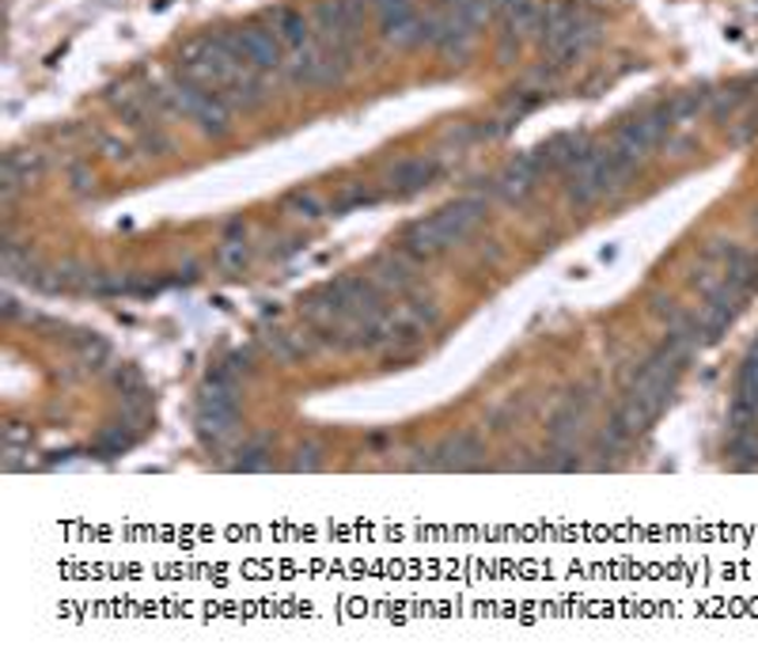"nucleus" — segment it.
I'll return each instance as SVG.
<instances>
[{
	"label": "nucleus",
	"mask_w": 758,
	"mask_h": 664,
	"mask_svg": "<svg viewBox=\"0 0 758 664\" xmlns=\"http://www.w3.org/2000/svg\"><path fill=\"white\" fill-rule=\"evenodd\" d=\"M637 163L626 160L622 152L611 149V145H596L591 149V156L580 168L569 171V182H566V198L572 201V206H596L599 198H607V194L622 190L626 179L634 175Z\"/></svg>",
	"instance_id": "nucleus-1"
},
{
	"label": "nucleus",
	"mask_w": 758,
	"mask_h": 664,
	"mask_svg": "<svg viewBox=\"0 0 758 664\" xmlns=\"http://www.w3.org/2000/svg\"><path fill=\"white\" fill-rule=\"evenodd\" d=\"M353 58H357L353 46H330V42L316 39V42L303 46V50L292 53L289 77L296 80V85H311V88L338 85V80L353 69Z\"/></svg>",
	"instance_id": "nucleus-2"
},
{
	"label": "nucleus",
	"mask_w": 758,
	"mask_h": 664,
	"mask_svg": "<svg viewBox=\"0 0 758 664\" xmlns=\"http://www.w3.org/2000/svg\"><path fill=\"white\" fill-rule=\"evenodd\" d=\"M671 126H675V122L668 118V110H664V107L641 110V115L626 118V122L615 129V137H611V149H618V152H622L626 160L641 163L645 156H649L652 149H660V145L668 141Z\"/></svg>",
	"instance_id": "nucleus-3"
},
{
	"label": "nucleus",
	"mask_w": 758,
	"mask_h": 664,
	"mask_svg": "<svg viewBox=\"0 0 758 664\" xmlns=\"http://www.w3.org/2000/svg\"><path fill=\"white\" fill-rule=\"evenodd\" d=\"M225 34V42L232 46V50L243 58L251 69L258 72H277L285 69V46L281 39L270 31V27H258V23H247V27H232V31H220Z\"/></svg>",
	"instance_id": "nucleus-4"
},
{
	"label": "nucleus",
	"mask_w": 758,
	"mask_h": 664,
	"mask_svg": "<svg viewBox=\"0 0 758 664\" xmlns=\"http://www.w3.org/2000/svg\"><path fill=\"white\" fill-rule=\"evenodd\" d=\"M372 8L383 42L399 46V50L421 46V12L413 0H372Z\"/></svg>",
	"instance_id": "nucleus-5"
},
{
	"label": "nucleus",
	"mask_w": 758,
	"mask_h": 664,
	"mask_svg": "<svg viewBox=\"0 0 758 664\" xmlns=\"http://www.w3.org/2000/svg\"><path fill=\"white\" fill-rule=\"evenodd\" d=\"M368 278L379 293H387V297H406V293L418 285V258L406 255L402 247L391 255H379L372 262V270H368Z\"/></svg>",
	"instance_id": "nucleus-6"
},
{
	"label": "nucleus",
	"mask_w": 758,
	"mask_h": 664,
	"mask_svg": "<svg viewBox=\"0 0 758 664\" xmlns=\"http://www.w3.org/2000/svg\"><path fill=\"white\" fill-rule=\"evenodd\" d=\"M482 217H486V201L478 198V194H470V198H456L451 206L437 209L429 220L451 239V247H456V244H463L478 225H482Z\"/></svg>",
	"instance_id": "nucleus-7"
},
{
	"label": "nucleus",
	"mask_w": 758,
	"mask_h": 664,
	"mask_svg": "<svg viewBox=\"0 0 758 664\" xmlns=\"http://www.w3.org/2000/svg\"><path fill=\"white\" fill-rule=\"evenodd\" d=\"M539 179H542V168L535 163V156L531 152H523L520 160L516 163H508V168L497 175L493 179V194H501L505 201H523L527 194H531L535 187H539Z\"/></svg>",
	"instance_id": "nucleus-8"
},
{
	"label": "nucleus",
	"mask_w": 758,
	"mask_h": 664,
	"mask_svg": "<svg viewBox=\"0 0 758 664\" xmlns=\"http://www.w3.org/2000/svg\"><path fill=\"white\" fill-rule=\"evenodd\" d=\"M266 20H270V31L281 39V46L289 53L303 50L308 42H316V27H311V20L300 12V8H270Z\"/></svg>",
	"instance_id": "nucleus-9"
},
{
	"label": "nucleus",
	"mask_w": 758,
	"mask_h": 664,
	"mask_svg": "<svg viewBox=\"0 0 758 664\" xmlns=\"http://www.w3.org/2000/svg\"><path fill=\"white\" fill-rule=\"evenodd\" d=\"M437 175H440V163L432 160V156H413V160L395 163L391 175H387V182H391L395 194H418L429 187Z\"/></svg>",
	"instance_id": "nucleus-10"
},
{
	"label": "nucleus",
	"mask_w": 758,
	"mask_h": 664,
	"mask_svg": "<svg viewBox=\"0 0 758 664\" xmlns=\"http://www.w3.org/2000/svg\"><path fill=\"white\" fill-rule=\"evenodd\" d=\"M437 456L440 459H432V467H443V472H451V467H456V472H463V467H470V459L478 456V440L463 433V437L448 440V445H443Z\"/></svg>",
	"instance_id": "nucleus-11"
},
{
	"label": "nucleus",
	"mask_w": 758,
	"mask_h": 664,
	"mask_svg": "<svg viewBox=\"0 0 758 664\" xmlns=\"http://www.w3.org/2000/svg\"><path fill=\"white\" fill-rule=\"evenodd\" d=\"M212 262H217L225 274H239L247 262H251V244H247V239H220Z\"/></svg>",
	"instance_id": "nucleus-12"
},
{
	"label": "nucleus",
	"mask_w": 758,
	"mask_h": 664,
	"mask_svg": "<svg viewBox=\"0 0 758 664\" xmlns=\"http://www.w3.org/2000/svg\"><path fill=\"white\" fill-rule=\"evenodd\" d=\"M285 209L300 220H319L322 214H330V206H322V198L316 190H292L289 198H285Z\"/></svg>",
	"instance_id": "nucleus-13"
},
{
	"label": "nucleus",
	"mask_w": 758,
	"mask_h": 664,
	"mask_svg": "<svg viewBox=\"0 0 758 664\" xmlns=\"http://www.w3.org/2000/svg\"><path fill=\"white\" fill-rule=\"evenodd\" d=\"M99 152H103L110 163H133V156L129 152H137V149L129 141H118V137H110V133H99Z\"/></svg>",
	"instance_id": "nucleus-14"
},
{
	"label": "nucleus",
	"mask_w": 758,
	"mask_h": 664,
	"mask_svg": "<svg viewBox=\"0 0 758 664\" xmlns=\"http://www.w3.org/2000/svg\"><path fill=\"white\" fill-rule=\"evenodd\" d=\"M732 456H739V464H758V433L751 429H739Z\"/></svg>",
	"instance_id": "nucleus-15"
},
{
	"label": "nucleus",
	"mask_w": 758,
	"mask_h": 664,
	"mask_svg": "<svg viewBox=\"0 0 758 664\" xmlns=\"http://www.w3.org/2000/svg\"><path fill=\"white\" fill-rule=\"evenodd\" d=\"M236 472H270V459H266L258 448H243L236 459Z\"/></svg>",
	"instance_id": "nucleus-16"
},
{
	"label": "nucleus",
	"mask_w": 758,
	"mask_h": 664,
	"mask_svg": "<svg viewBox=\"0 0 758 664\" xmlns=\"http://www.w3.org/2000/svg\"><path fill=\"white\" fill-rule=\"evenodd\" d=\"M296 472H316V467H319V459H316V448H300V452H296Z\"/></svg>",
	"instance_id": "nucleus-17"
},
{
	"label": "nucleus",
	"mask_w": 758,
	"mask_h": 664,
	"mask_svg": "<svg viewBox=\"0 0 758 664\" xmlns=\"http://www.w3.org/2000/svg\"><path fill=\"white\" fill-rule=\"evenodd\" d=\"M755 225H758V214H755Z\"/></svg>",
	"instance_id": "nucleus-18"
}]
</instances>
